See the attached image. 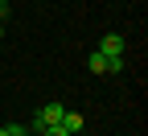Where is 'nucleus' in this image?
<instances>
[{"label":"nucleus","mask_w":148,"mask_h":136,"mask_svg":"<svg viewBox=\"0 0 148 136\" xmlns=\"http://www.w3.org/2000/svg\"><path fill=\"white\" fill-rule=\"evenodd\" d=\"M99 54H103V58H123V37H119V33H103Z\"/></svg>","instance_id":"1"},{"label":"nucleus","mask_w":148,"mask_h":136,"mask_svg":"<svg viewBox=\"0 0 148 136\" xmlns=\"http://www.w3.org/2000/svg\"><path fill=\"white\" fill-rule=\"evenodd\" d=\"M86 70H90V74H107V58H103V54L95 50V54L86 58Z\"/></svg>","instance_id":"2"},{"label":"nucleus","mask_w":148,"mask_h":136,"mask_svg":"<svg viewBox=\"0 0 148 136\" xmlns=\"http://www.w3.org/2000/svg\"><path fill=\"white\" fill-rule=\"evenodd\" d=\"M62 128H66V132L74 136V132L82 128V115H78V111H62Z\"/></svg>","instance_id":"3"},{"label":"nucleus","mask_w":148,"mask_h":136,"mask_svg":"<svg viewBox=\"0 0 148 136\" xmlns=\"http://www.w3.org/2000/svg\"><path fill=\"white\" fill-rule=\"evenodd\" d=\"M4 132H8V136H33V132H29V128H25V124H8V128H4Z\"/></svg>","instance_id":"4"},{"label":"nucleus","mask_w":148,"mask_h":136,"mask_svg":"<svg viewBox=\"0 0 148 136\" xmlns=\"http://www.w3.org/2000/svg\"><path fill=\"white\" fill-rule=\"evenodd\" d=\"M41 136H70L62 124H49V128H41Z\"/></svg>","instance_id":"5"},{"label":"nucleus","mask_w":148,"mask_h":136,"mask_svg":"<svg viewBox=\"0 0 148 136\" xmlns=\"http://www.w3.org/2000/svg\"><path fill=\"white\" fill-rule=\"evenodd\" d=\"M123 70V58H107V74H119Z\"/></svg>","instance_id":"6"},{"label":"nucleus","mask_w":148,"mask_h":136,"mask_svg":"<svg viewBox=\"0 0 148 136\" xmlns=\"http://www.w3.org/2000/svg\"><path fill=\"white\" fill-rule=\"evenodd\" d=\"M0 8H8V0H0Z\"/></svg>","instance_id":"7"},{"label":"nucleus","mask_w":148,"mask_h":136,"mask_svg":"<svg viewBox=\"0 0 148 136\" xmlns=\"http://www.w3.org/2000/svg\"><path fill=\"white\" fill-rule=\"evenodd\" d=\"M0 37H4V21H0Z\"/></svg>","instance_id":"8"},{"label":"nucleus","mask_w":148,"mask_h":136,"mask_svg":"<svg viewBox=\"0 0 148 136\" xmlns=\"http://www.w3.org/2000/svg\"><path fill=\"white\" fill-rule=\"evenodd\" d=\"M0 136H8V132H4V128H0Z\"/></svg>","instance_id":"9"}]
</instances>
